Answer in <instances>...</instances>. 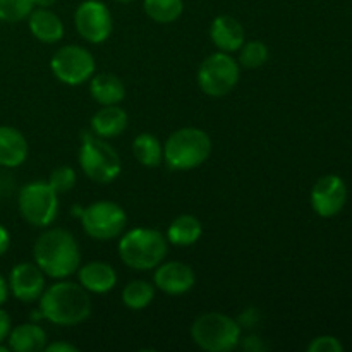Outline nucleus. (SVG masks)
<instances>
[{"instance_id": "nucleus-13", "label": "nucleus", "mask_w": 352, "mask_h": 352, "mask_svg": "<svg viewBox=\"0 0 352 352\" xmlns=\"http://www.w3.org/2000/svg\"><path fill=\"white\" fill-rule=\"evenodd\" d=\"M9 289L17 301H38L45 291V274L36 263H17L10 270Z\"/></svg>"}, {"instance_id": "nucleus-17", "label": "nucleus", "mask_w": 352, "mask_h": 352, "mask_svg": "<svg viewBox=\"0 0 352 352\" xmlns=\"http://www.w3.org/2000/svg\"><path fill=\"white\" fill-rule=\"evenodd\" d=\"M28 26L31 34L41 43H57L64 36V23L50 9L34 7L28 16Z\"/></svg>"}, {"instance_id": "nucleus-7", "label": "nucleus", "mask_w": 352, "mask_h": 352, "mask_svg": "<svg viewBox=\"0 0 352 352\" xmlns=\"http://www.w3.org/2000/svg\"><path fill=\"white\" fill-rule=\"evenodd\" d=\"M241 65L226 52H215L201 62L198 69V86L205 95L220 98L236 88L239 82Z\"/></svg>"}, {"instance_id": "nucleus-28", "label": "nucleus", "mask_w": 352, "mask_h": 352, "mask_svg": "<svg viewBox=\"0 0 352 352\" xmlns=\"http://www.w3.org/2000/svg\"><path fill=\"white\" fill-rule=\"evenodd\" d=\"M76 181H78V175H76L74 168L69 167V165H60L50 172L47 182L57 195H64L74 188Z\"/></svg>"}, {"instance_id": "nucleus-34", "label": "nucleus", "mask_w": 352, "mask_h": 352, "mask_svg": "<svg viewBox=\"0 0 352 352\" xmlns=\"http://www.w3.org/2000/svg\"><path fill=\"white\" fill-rule=\"evenodd\" d=\"M55 3H57V0H33V6L40 7V9H50Z\"/></svg>"}, {"instance_id": "nucleus-22", "label": "nucleus", "mask_w": 352, "mask_h": 352, "mask_svg": "<svg viewBox=\"0 0 352 352\" xmlns=\"http://www.w3.org/2000/svg\"><path fill=\"white\" fill-rule=\"evenodd\" d=\"M203 236V226L199 222V219H196L195 215H179L177 219L172 220V223L168 226L167 230V241L172 243L174 246H192L199 241V237Z\"/></svg>"}, {"instance_id": "nucleus-10", "label": "nucleus", "mask_w": 352, "mask_h": 352, "mask_svg": "<svg viewBox=\"0 0 352 352\" xmlns=\"http://www.w3.org/2000/svg\"><path fill=\"white\" fill-rule=\"evenodd\" d=\"M95 67V57L91 52L79 45H65L58 48L50 60V69L55 78L69 86L89 81Z\"/></svg>"}, {"instance_id": "nucleus-6", "label": "nucleus", "mask_w": 352, "mask_h": 352, "mask_svg": "<svg viewBox=\"0 0 352 352\" xmlns=\"http://www.w3.org/2000/svg\"><path fill=\"white\" fill-rule=\"evenodd\" d=\"M79 165L86 177L98 184H109V182L116 181L122 170L119 153L107 143V140L95 136V134L82 136Z\"/></svg>"}, {"instance_id": "nucleus-25", "label": "nucleus", "mask_w": 352, "mask_h": 352, "mask_svg": "<svg viewBox=\"0 0 352 352\" xmlns=\"http://www.w3.org/2000/svg\"><path fill=\"white\" fill-rule=\"evenodd\" d=\"M155 298V287L146 280H131L122 289V302L133 311L148 308Z\"/></svg>"}, {"instance_id": "nucleus-5", "label": "nucleus", "mask_w": 352, "mask_h": 352, "mask_svg": "<svg viewBox=\"0 0 352 352\" xmlns=\"http://www.w3.org/2000/svg\"><path fill=\"white\" fill-rule=\"evenodd\" d=\"M191 337L206 352H230L241 344V325L226 313L210 311L195 320Z\"/></svg>"}, {"instance_id": "nucleus-33", "label": "nucleus", "mask_w": 352, "mask_h": 352, "mask_svg": "<svg viewBox=\"0 0 352 352\" xmlns=\"http://www.w3.org/2000/svg\"><path fill=\"white\" fill-rule=\"evenodd\" d=\"M7 296H9V284H7L6 278L0 275V306L7 301Z\"/></svg>"}, {"instance_id": "nucleus-16", "label": "nucleus", "mask_w": 352, "mask_h": 352, "mask_svg": "<svg viewBox=\"0 0 352 352\" xmlns=\"http://www.w3.org/2000/svg\"><path fill=\"white\" fill-rule=\"evenodd\" d=\"M79 284L93 294L110 292L117 284V272L105 261H91L78 268Z\"/></svg>"}, {"instance_id": "nucleus-1", "label": "nucleus", "mask_w": 352, "mask_h": 352, "mask_svg": "<svg viewBox=\"0 0 352 352\" xmlns=\"http://www.w3.org/2000/svg\"><path fill=\"white\" fill-rule=\"evenodd\" d=\"M40 301V315L58 327H74L91 315L89 292L76 282L58 280L45 289Z\"/></svg>"}, {"instance_id": "nucleus-12", "label": "nucleus", "mask_w": 352, "mask_h": 352, "mask_svg": "<svg viewBox=\"0 0 352 352\" xmlns=\"http://www.w3.org/2000/svg\"><path fill=\"white\" fill-rule=\"evenodd\" d=\"M347 201V188L339 175L318 179L311 189V206L322 219H332Z\"/></svg>"}, {"instance_id": "nucleus-24", "label": "nucleus", "mask_w": 352, "mask_h": 352, "mask_svg": "<svg viewBox=\"0 0 352 352\" xmlns=\"http://www.w3.org/2000/svg\"><path fill=\"white\" fill-rule=\"evenodd\" d=\"M143 9L153 23L170 24L181 17L184 2L182 0H144Z\"/></svg>"}, {"instance_id": "nucleus-35", "label": "nucleus", "mask_w": 352, "mask_h": 352, "mask_svg": "<svg viewBox=\"0 0 352 352\" xmlns=\"http://www.w3.org/2000/svg\"><path fill=\"white\" fill-rule=\"evenodd\" d=\"M117 2H120V3H131V2H134V0H117Z\"/></svg>"}, {"instance_id": "nucleus-14", "label": "nucleus", "mask_w": 352, "mask_h": 352, "mask_svg": "<svg viewBox=\"0 0 352 352\" xmlns=\"http://www.w3.org/2000/svg\"><path fill=\"white\" fill-rule=\"evenodd\" d=\"M155 287L168 296H181L191 291L196 284V275L189 265L182 261H162L155 268Z\"/></svg>"}, {"instance_id": "nucleus-3", "label": "nucleus", "mask_w": 352, "mask_h": 352, "mask_svg": "<svg viewBox=\"0 0 352 352\" xmlns=\"http://www.w3.org/2000/svg\"><path fill=\"white\" fill-rule=\"evenodd\" d=\"M168 251L167 237L157 229L136 227L122 234L119 243L120 260L133 270H155Z\"/></svg>"}, {"instance_id": "nucleus-27", "label": "nucleus", "mask_w": 352, "mask_h": 352, "mask_svg": "<svg viewBox=\"0 0 352 352\" xmlns=\"http://www.w3.org/2000/svg\"><path fill=\"white\" fill-rule=\"evenodd\" d=\"M33 9V0H0V21L19 23L26 19Z\"/></svg>"}, {"instance_id": "nucleus-21", "label": "nucleus", "mask_w": 352, "mask_h": 352, "mask_svg": "<svg viewBox=\"0 0 352 352\" xmlns=\"http://www.w3.org/2000/svg\"><path fill=\"white\" fill-rule=\"evenodd\" d=\"M7 342L14 352H38L47 346V333L36 323H23L10 330Z\"/></svg>"}, {"instance_id": "nucleus-26", "label": "nucleus", "mask_w": 352, "mask_h": 352, "mask_svg": "<svg viewBox=\"0 0 352 352\" xmlns=\"http://www.w3.org/2000/svg\"><path fill=\"white\" fill-rule=\"evenodd\" d=\"M239 65L244 69H258L267 64L270 52L263 41H244L243 47L239 48Z\"/></svg>"}, {"instance_id": "nucleus-20", "label": "nucleus", "mask_w": 352, "mask_h": 352, "mask_svg": "<svg viewBox=\"0 0 352 352\" xmlns=\"http://www.w3.org/2000/svg\"><path fill=\"white\" fill-rule=\"evenodd\" d=\"M89 93L91 98L100 105H119L126 96V86L110 72H102V74L91 76L89 81Z\"/></svg>"}, {"instance_id": "nucleus-8", "label": "nucleus", "mask_w": 352, "mask_h": 352, "mask_svg": "<svg viewBox=\"0 0 352 352\" xmlns=\"http://www.w3.org/2000/svg\"><path fill=\"white\" fill-rule=\"evenodd\" d=\"M19 213L30 226L45 229L58 213V195L45 181H34L23 186L17 199Z\"/></svg>"}, {"instance_id": "nucleus-19", "label": "nucleus", "mask_w": 352, "mask_h": 352, "mask_svg": "<svg viewBox=\"0 0 352 352\" xmlns=\"http://www.w3.org/2000/svg\"><path fill=\"white\" fill-rule=\"evenodd\" d=\"M127 113L122 107L119 105H103L95 116L91 117V129L93 134L103 140L117 138L126 131Z\"/></svg>"}, {"instance_id": "nucleus-23", "label": "nucleus", "mask_w": 352, "mask_h": 352, "mask_svg": "<svg viewBox=\"0 0 352 352\" xmlns=\"http://www.w3.org/2000/svg\"><path fill=\"white\" fill-rule=\"evenodd\" d=\"M133 153L143 167H158L164 160V146L160 140L150 133H141L133 141Z\"/></svg>"}, {"instance_id": "nucleus-18", "label": "nucleus", "mask_w": 352, "mask_h": 352, "mask_svg": "<svg viewBox=\"0 0 352 352\" xmlns=\"http://www.w3.org/2000/svg\"><path fill=\"white\" fill-rule=\"evenodd\" d=\"M28 158V141L19 129L0 126V165L16 168Z\"/></svg>"}, {"instance_id": "nucleus-31", "label": "nucleus", "mask_w": 352, "mask_h": 352, "mask_svg": "<svg viewBox=\"0 0 352 352\" xmlns=\"http://www.w3.org/2000/svg\"><path fill=\"white\" fill-rule=\"evenodd\" d=\"M45 352H78V347L67 342H54L45 346Z\"/></svg>"}, {"instance_id": "nucleus-4", "label": "nucleus", "mask_w": 352, "mask_h": 352, "mask_svg": "<svg viewBox=\"0 0 352 352\" xmlns=\"http://www.w3.org/2000/svg\"><path fill=\"white\" fill-rule=\"evenodd\" d=\"M212 153V140L199 127H181L164 144V162L177 172L192 170L205 164Z\"/></svg>"}, {"instance_id": "nucleus-30", "label": "nucleus", "mask_w": 352, "mask_h": 352, "mask_svg": "<svg viewBox=\"0 0 352 352\" xmlns=\"http://www.w3.org/2000/svg\"><path fill=\"white\" fill-rule=\"evenodd\" d=\"M10 330H12V322H10L9 313L0 308V342L7 340Z\"/></svg>"}, {"instance_id": "nucleus-15", "label": "nucleus", "mask_w": 352, "mask_h": 352, "mask_svg": "<svg viewBox=\"0 0 352 352\" xmlns=\"http://www.w3.org/2000/svg\"><path fill=\"white\" fill-rule=\"evenodd\" d=\"M210 38H212V43L220 52L232 54V52H237L244 45L246 31H244L243 24L236 17L229 16V14H222V16L213 19L212 26H210Z\"/></svg>"}, {"instance_id": "nucleus-2", "label": "nucleus", "mask_w": 352, "mask_h": 352, "mask_svg": "<svg viewBox=\"0 0 352 352\" xmlns=\"http://www.w3.org/2000/svg\"><path fill=\"white\" fill-rule=\"evenodd\" d=\"M34 263L52 278L71 277L81 263V253L76 237L65 229L45 230L33 246Z\"/></svg>"}, {"instance_id": "nucleus-32", "label": "nucleus", "mask_w": 352, "mask_h": 352, "mask_svg": "<svg viewBox=\"0 0 352 352\" xmlns=\"http://www.w3.org/2000/svg\"><path fill=\"white\" fill-rule=\"evenodd\" d=\"M10 246V234L3 226H0V256L7 253Z\"/></svg>"}, {"instance_id": "nucleus-11", "label": "nucleus", "mask_w": 352, "mask_h": 352, "mask_svg": "<svg viewBox=\"0 0 352 352\" xmlns=\"http://www.w3.org/2000/svg\"><path fill=\"white\" fill-rule=\"evenodd\" d=\"M74 26L82 40L93 45L103 43L112 34V14L100 0H85L74 12Z\"/></svg>"}, {"instance_id": "nucleus-29", "label": "nucleus", "mask_w": 352, "mask_h": 352, "mask_svg": "<svg viewBox=\"0 0 352 352\" xmlns=\"http://www.w3.org/2000/svg\"><path fill=\"white\" fill-rule=\"evenodd\" d=\"M309 352H342V344L339 342V339L332 336H322L316 337L309 342L308 346Z\"/></svg>"}, {"instance_id": "nucleus-9", "label": "nucleus", "mask_w": 352, "mask_h": 352, "mask_svg": "<svg viewBox=\"0 0 352 352\" xmlns=\"http://www.w3.org/2000/svg\"><path fill=\"white\" fill-rule=\"evenodd\" d=\"M82 229L95 241H112L122 236L127 226V215L120 205L113 201L91 203L79 212Z\"/></svg>"}]
</instances>
